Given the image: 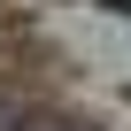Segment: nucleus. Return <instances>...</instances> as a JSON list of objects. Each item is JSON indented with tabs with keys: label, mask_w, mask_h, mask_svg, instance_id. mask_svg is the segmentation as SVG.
<instances>
[{
	"label": "nucleus",
	"mask_w": 131,
	"mask_h": 131,
	"mask_svg": "<svg viewBox=\"0 0 131 131\" xmlns=\"http://www.w3.org/2000/svg\"><path fill=\"white\" fill-rule=\"evenodd\" d=\"M16 131H85V123H77V116H31V108H23Z\"/></svg>",
	"instance_id": "1"
},
{
	"label": "nucleus",
	"mask_w": 131,
	"mask_h": 131,
	"mask_svg": "<svg viewBox=\"0 0 131 131\" xmlns=\"http://www.w3.org/2000/svg\"><path fill=\"white\" fill-rule=\"evenodd\" d=\"M16 123H23V108H8V100H0V131H16Z\"/></svg>",
	"instance_id": "2"
}]
</instances>
